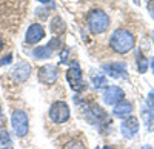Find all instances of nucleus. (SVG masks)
I'll return each mask as SVG.
<instances>
[{
    "label": "nucleus",
    "instance_id": "obj_23",
    "mask_svg": "<svg viewBox=\"0 0 154 149\" xmlns=\"http://www.w3.org/2000/svg\"><path fill=\"white\" fill-rule=\"evenodd\" d=\"M37 2H40V3H51L53 0H37ZM51 5H53V3H51Z\"/></svg>",
    "mask_w": 154,
    "mask_h": 149
},
{
    "label": "nucleus",
    "instance_id": "obj_4",
    "mask_svg": "<svg viewBox=\"0 0 154 149\" xmlns=\"http://www.w3.org/2000/svg\"><path fill=\"white\" fill-rule=\"evenodd\" d=\"M11 123L12 129L19 135V137H25L28 132V115L23 111H14L11 115Z\"/></svg>",
    "mask_w": 154,
    "mask_h": 149
},
{
    "label": "nucleus",
    "instance_id": "obj_18",
    "mask_svg": "<svg viewBox=\"0 0 154 149\" xmlns=\"http://www.w3.org/2000/svg\"><path fill=\"white\" fill-rule=\"evenodd\" d=\"M93 83H94V88H108L106 86V79L103 77V76H96L94 79H93Z\"/></svg>",
    "mask_w": 154,
    "mask_h": 149
},
{
    "label": "nucleus",
    "instance_id": "obj_2",
    "mask_svg": "<svg viewBox=\"0 0 154 149\" xmlns=\"http://www.w3.org/2000/svg\"><path fill=\"white\" fill-rule=\"evenodd\" d=\"M86 23H88V28L93 34H102L105 32L109 26V17L105 11L102 9H94L88 14V19H86Z\"/></svg>",
    "mask_w": 154,
    "mask_h": 149
},
{
    "label": "nucleus",
    "instance_id": "obj_14",
    "mask_svg": "<svg viewBox=\"0 0 154 149\" xmlns=\"http://www.w3.org/2000/svg\"><path fill=\"white\" fill-rule=\"evenodd\" d=\"M11 74H12V79H14V80L25 82L31 76V66L26 63V61H19V63L12 68Z\"/></svg>",
    "mask_w": 154,
    "mask_h": 149
},
{
    "label": "nucleus",
    "instance_id": "obj_16",
    "mask_svg": "<svg viewBox=\"0 0 154 149\" xmlns=\"http://www.w3.org/2000/svg\"><path fill=\"white\" fill-rule=\"evenodd\" d=\"M136 63H137V69H139V72H146V69H148V58H145L143 57V54L142 52H137V55H136Z\"/></svg>",
    "mask_w": 154,
    "mask_h": 149
},
{
    "label": "nucleus",
    "instance_id": "obj_19",
    "mask_svg": "<svg viewBox=\"0 0 154 149\" xmlns=\"http://www.w3.org/2000/svg\"><path fill=\"white\" fill-rule=\"evenodd\" d=\"M63 149H86V148H85V145L80 140H71V142H68L65 145Z\"/></svg>",
    "mask_w": 154,
    "mask_h": 149
},
{
    "label": "nucleus",
    "instance_id": "obj_17",
    "mask_svg": "<svg viewBox=\"0 0 154 149\" xmlns=\"http://www.w3.org/2000/svg\"><path fill=\"white\" fill-rule=\"evenodd\" d=\"M51 31L54 34H62L65 31V22H63L60 17H56L53 22H51Z\"/></svg>",
    "mask_w": 154,
    "mask_h": 149
},
{
    "label": "nucleus",
    "instance_id": "obj_21",
    "mask_svg": "<svg viewBox=\"0 0 154 149\" xmlns=\"http://www.w3.org/2000/svg\"><path fill=\"white\" fill-rule=\"evenodd\" d=\"M9 63H12V54H8V55L0 58V66H5V65H9Z\"/></svg>",
    "mask_w": 154,
    "mask_h": 149
},
{
    "label": "nucleus",
    "instance_id": "obj_11",
    "mask_svg": "<svg viewBox=\"0 0 154 149\" xmlns=\"http://www.w3.org/2000/svg\"><path fill=\"white\" fill-rule=\"evenodd\" d=\"M45 37V29L42 25H38V23H34L31 25V26L28 28L26 31V35H25V42L32 45V43H37V42H40L42 39Z\"/></svg>",
    "mask_w": 154,
    "mask_h": 149
},
{
    "label": "nucleus",
    "instance_id": "obj_22",
    "mask_svg": "<svg viewBox=\"0 0 154 149\" xmlns=\"http://www.w3.org/2000/svg\"><path fill=\"white\" fill-rule=\"evenodd\" d=\"M148 12H149V16L154 19V0H149V2H148Z\"/></svg>",
    "mask_w": 154,
    "mask_h": 149
},
{
    "label": "nucleus",
    "instance_id": "obj_1",
    "mask_svg": "<svg viewBox=\"0 0 154 149\" xmlns=\"http://www.w3.org/2000/svg\"><path fill=\"white\" fill-rule=\"evenodd\" d=\"M111 46L116 52H119V54H126V52H130L131 49L134 48L136 45V39H134V35L125 29V28H119V29H116L111 35V40H109Z\"/></svg>",
    "mask_w": 154,
    "mask_h": 149
},
{
    "label": "nucleus",
    "instance_id": "obj_26",
    "mask_svg": "<svg viewBox=\"0 0 154 149\" xmlns=\"http://www.w3.org/2000/svg\"><path fill=\"white\" fill-rule=\"evenodd\" d=\"M142 149H152V148H151V146H149V145H146V146H143V148H142Z\"/></svg>",
    "mask_w": 154,
    "mask_h": 149
},
{
    "label": "nucleus",
    "instance_id": "obj_6",
    "mask_svg": "<svg viewBox=\"0 0 154 149\" xmlns=\"http://www.w3.org/2000/svg\"><path fill=\"white\" fill-rule=\"evenodd\" d=\"M142 117L145 120V126L149 132H154V89L148 92L146 106L142 111Z\"/></svg>",
    "mask_w": 154,
    "mask_h": 149
},
{
    "label": "nucleus",
    "instance_id": "obj_7",
    "mask_svg": "<svg viewBox=\"0 0 154 149\" xmlns=\"http://www.w3.org/2000/svg\"><path fill=\"white\" fill-rule=\"evenodd\" d=\"M59 46H60V40H59V39H53L48 45L35 48L34 51H32V55H34L35 58H40V60H43V58H49L51 55H53V52L56 51Z\"/></svg>",
    "mask_w": 154,
    "mask_h": 149
},
{
    "label": "nucleus",
    "instance_id": "obj_13",
    "mask_svg": "<svg viewBox=\"0 0 154 149\" xmlns=\"http://www.w3.org/2000/svg\"><path fill=\"white\" fill-rule=\"evenodd\" d=\"M85 117H86L88 121H91L93 125H97V123H100L102 120L106 118V114L99 105H89L86 108V115Z\"/></svg>",
    "mask_w": 154,
    "mask_h": 149
},
{
    "label": "nucleus",
    "instance_id": "obj_5",
    "mask_svg": "<svg viewBox=\"0 0 154 149\" xmlns=\"http://www.w3.org/2000/svg\"><path fill=\"white\" fill-rule=\"evenodd\" d=\"M49 117L54 123H65L69 118V108L65 102H56L49 108Z\"/></svg>",
    "mask_w": 154,
    "mask_h": 149
},
{
    "label": "nucleus",
    "instance_id": "obj_10",
    "mask_svg": "<svg viewBox=\"0 0 154 149\" xmlns=\"http://www.w3.org/2000/svg\"><path fill=\"white\" fill-rule=\"evenodd\" d=\"M120 131L123 134V137L133 139L139 132V120L136 117H126L122 123V126H120Z\"/></svg>",
    "mask_w": 154,
    "mask_h": 149
},
{
    "label": "nucleus",
    "instance_id": "obj_27",
    "mask_svg": "<svg viewBox=\"0 0 154 149\" xmlns=\"http://www.w3.org/2000/svg\"><path fill=\"white\" fill-rule=\"evenodd\" d=\"M134 3H136V5H139V3H140V0H134Z\"/></svg>",
    "mask_w": 154,
    "mask_h": 149
},
{
    "label": "nucleus",
    "instance_id": "obj_29",
    "mask_svg": "<svg viewBox=\"0 0 154 149\" xmlns=\"http://www.w3.org/2000/svg\"><path fill=\"white\" fill-rule=\"evenodd\" d=\"M0 114H2V106H0Z\"/></svg>",
    "mask_w": 154,
    "mask_h": 149
},
{
    "label": "nucleus",
    "instance_id": "obj_20",
    "mask_svg": "<svg viewBox=\"0 0 154 149\" xmlns=\"http://www.w3.org/2000/svg\"><path fill=\"white\" fill-rule=\"evenodd\" d=\"M11 139H9V134L8 131H2L0 132V145H9Z\"/></svg>",
    "mask_w": 154,
    "mask_h": 149
},
{
    "label": "nucleus",
    "instance_id": "obj_28",
    "mask_svg": "<svg viewBox=\"0 0 154 149\" xmlns=\"http://www.w3.org/2000/svg\"><path fill=\"white\" fill-rule=\"evenodd\" d=\"M97 149H99V148H97ZM103 149H112V148H109V146H105Z\"/></svg>",
    "mask_w": 154,
    "mask_h": 149
},
{
    "label": "nucleus",
    "instance_id": "obj_12",
    "mask_svg": "<svg viewBox=\"0 0 154 149\" xmlns=\"http://www.w3.org/2000/svg\"><path fill=\"white\" fill-rule=\"evenodd\" d=\"M38 79L46 85H53L57 80V66L56 65H45L38 71Z\"/></svg>",
    "mask_w": 154,
    "mask_h": 149
},
{
    "label": "nucleus",
    "instance_id": "obj_24",
    "mask_svg": "<svg viewBox=\"0 0 154 149\" xmlns=\"http://www.w3.org/2000/svg\"><path fill=\"white\" fill-rule=\"evenodd\" d=\"M151 68H152V72H154V57L151 58Z\"/></svg>",
    "mask_w": 154,
    "mask_h": 149
},
{
    "label": "nucleus",
    "instance_id": "obj_15",
    "mask_svg": "<svg viewBox=\"0 0 154 149\" xmlns=\"http://www.w3.org/2000/svg\"><path fill=\"white\" fill-rule=\"evenodd\" d=\"M112 112L116 117H130V114L133 112V105L130 102H126V100H122L119 102L117 105H114V109H112Z\"/></svg>",
    "mask_w": 154,
    "mask_h": 149
},
{
    "label": "nucleus",
    "instance_id": "obj_9",
    "mask_svg": "<svg viewBox=\"0 0 154 149\" xmlns=\"http://www.w3.org/2000/svg\"><path fill=\"white\" fill-rule=\"evenodd\" d=\"M125 98V92L119 86H108L105 94H103V102L106 105H117Z\"/></svg>",
    "mask_w": 154,
    "mask_h": 149
},
{
    "label": "nucleus",
    "instance_id": "obj_3",
    "mask_svg": "<svg viewBox=\"0 0 154 149\" xmlns=\"http://www.w3.org/2000/svg\"><path fill=\"white\" fill-rule=\"evenodd\" d=\"M66 79H68V83L71 85V88L74 91H77V92L85 91L86 85H85V82L82 79V72H80V68H79V65H77V63H72L71 65V68L66 72Z\"/></svg>",
    "mask_w": 154,
    "mask_h": 149
},
{
    "label": "nucleus",
    "instance_id": "obj_30",
    "mask_svg": "<svg viewBox=\"0 0 154 149\" xmlns=\"http://www.w3.org/2000/svg\"><path fill=\"white\" fill-rule=\"evenodd\" d=\"M152 42H154V32H152Z\"/></svg>",
    "mask_w": 154,
    "mask_h": 149
},
{
    "label": "nucleus",
    "instance_id": "obj_8",
    "mask_svg": "<svg viewBox=\"0 0 154 149\" xmlns=\"http://www.w3.org/2000/svg\"><path fill=\"white\" fill-rule=\"evenodd\" d=\"M102 69H103L108 76H111L112 79H126L128 76V71H126V63H120V61H117V63H106L102 66Z\"/></svg>",
    "mask_w": 154,
    "mask_h": 149
},
{
    "label": "nucleus",
    "instance_id": "obj_25",
    "mask_svg": "<svg viewBox=\"0 0 154 149\" xmlns=\"http://www.w3.org/2000/svg\"><path fill=\"white\" fill-rule=\"evenodd\" d=\"M2 48H3V42H2V37H0V51H2Z\"/></svg>",
    "mask_w": 154,
    "mask_h": 149
}]
</instances>
